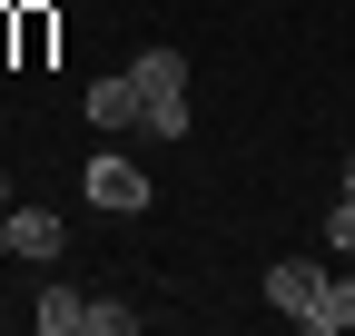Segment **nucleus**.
<instances>
[{"label": "nucleus", "instance_id": "nucleus-1", "mask_svg": "<svg viewBox=\"0 0 355 336\" xmlns=\"http://www.w3.org/2000/svg\"><path fill=\"white\" fill-rule=\"evenodd\" d=\"M128 79H139V129L148 139H188V50H139L128 60Z\"/></svg>", "mask_w": 355, "mask_h": 336}, {"label": "nucleus", "instance_id": "nucleus-2", "mask_svg": "<svg viewBox=\"0 0 355 336\" xmlns=\"http://www.w3.org/2000/svg\"><path fill=\"white\" fill-rule=\"evenodd\" d=\"M326 277H336V258H277V267H266V307H277V317H316V297H326Z\"/></svg>", "mask_w": 355, "mask_h": 336}, {"label": "nucleus", "instance_id": "nucleus-3", "mask_svg": "<svg viewBox=\"0 0 355 336\" xmlns=\"http://www.w3.org/2000/svg\"><path fill=\"white\" fill-rule=\"evenodd\" d=\"M148 198H158V188H148L139 158H119V149L89 158V208H119V218H128V208H148Z\"/></svg>", "mask_w": 355, "mask_h": 336}, {"label": "nucleus", "instance_id": "nucleus-4", "mask_svg": "<svg viewBox=\"0 0 355 336\" xmlns=\"http://www.w3.org/2000/svg\"><path fill=\"white\" fill-rule=\"evenodd\" d=\"M60 247H69L60 208H30V198H10V258H40V267H50Z\"/></svg>", "mask_w": 355, "mask_h": 336}, {"label": "nucleus", "instance_id": "nucleus-5", "mask_svg": "<svg viewBox=\"0 0 355 336\" xmlns=\"http://www.w3.org/2000/svg\"><path fill=\"white\" fill-rule=\"evenodd\" d=\"M89 129H128V119H139V79H128V69H109V79H89Z\"/></svg>", "mask_w": 355, "mask_h": 336}, {"label": "nucleus", "instance_id": "nucleus-6", "mask_svg": "<svg viewBox=\"0 0 355 336\" xmlns=\"http://www.w3.org/2000/svg\"><path fill=\"white\" fill-rule=\"evenodd\" d=\"M30 326L40 336H89V297H79V287H40V297H30Z\"/></svg>", "mask_w": 355, "mask_h": 336}, {"label": "nucleus", "instance_id": "nucleus-7", "mask_svg": "<svg viewBox=\"0 0 355 336\" xmlns=\"http://www.w3.org/2000/svg\"><path fill=\"white\" fill-rule=\"evenodd\" d=\"M345 326H355V277L336 267V277H326V297H316V317H306V336H345Z\"/></svg>", "mask_w": 355, "mask_h": 336}, {"label": "nucleus", "instance_id": "nucleus-8", "mask_svg": "<svg viewBox=\"0 0 355 336\" xmlns=\"http://www.w3.org/2000/svg\"><path fill=\"white\" fill-rule=\"evenodd\" d=\"M326 258H355V188H336L326 208Z\"/></svg>", "mask_w": 355, "mask_h": 336}, {"label": "nucleus", "instance_id": "nucleus-9", "mask_svg": "<svg viewBox=\"0 0 355 336\" xmlns=\"http://www.w3.org/2000/svg\"><path fill=\"white\" fill-rule=\"evenodd\" d=\"M89 336H139V307H119V297H89Z\"/></svg>", "mask_w": 355, "mask_h": 336}, {"label": "nucleus", "instance_id": "nucleus-10", "mask_svg": "<svg viewBox=\"0 0 355 336\" xmlns=\"http://www.w3.org/2000/svg\"><path fill=\"white\" fill-rule=\"evenodd\" d=\"M0 208H10V168H0Z\"/></svg>", "mask_w": 355, "mask_h": 336}, {"label": "nucleus", "instance_id": "nucleus-11", "mask_svg": "<svg viewBox=\"0 0 355 336\" xmlns=\"http://www.w3.org/2000/svg\"><path fill=\"white\" fill-rule=\"evenodd\" d=\"M345 188H355V149H345Z\"/></svg>", "mask_w": 355, "mask_h": 336}, {"label": "nucleus", "instance_id": "nucleus-12", "mask_svg": "<svg viewBox=\"0 0 355 336\" xmlns=\"http://www.w3.org/2000/svg\"><path fill=\"white\" fill-rule=\"evenodd\" d=\"M10 10H40V0H10Z\"/></svg>", "mask_w": 355, "mask_h": 336}]
</instances>
